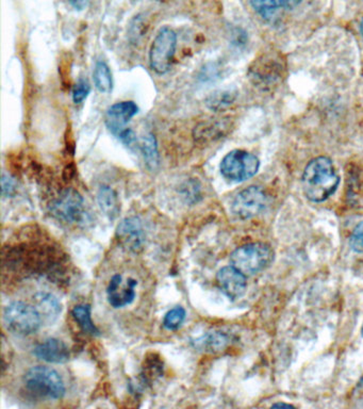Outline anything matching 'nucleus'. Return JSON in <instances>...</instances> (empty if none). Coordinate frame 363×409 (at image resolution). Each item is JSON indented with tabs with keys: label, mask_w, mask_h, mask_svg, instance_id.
Listing matches in <instances>:
<instances>
[{
	"label": "nucleus",
	"mask_w": 363,
	"mask_h": 409,
	"mask_svg": "<svg viewBox=\"0 0 363 409\" xmlns=\"http://www.w3.org/2000/svg\"><path fill=\"white\" fill-rule=\"evenodd\" d=\"M273 407L274 408H278V407H291V408H293V405L285 404V403H276V404L273 405Z\"/></svg>",
	"instance_id": "31"
},
{
	"label": "nucleus",
	"mask_w": 363,
	"mask_h": 409,
	"mask_svg": "<svg viewBox=\"0 0 363 409\" xmlns=\"http://www.w3.org/2000/svg\"><path fill=\"white\" fill-rule=\"evenodd\" d=\"M359 387H360L361 389H363V379H361L360 383H359Z\"/></svg>",
	"instance_id": "33"
},
{
	"label": "nucleus",
	"mask_w": 363,
	"mask_h": 409,
	"mask_svg": "<svg viewBox=\"0 0 363 409\" xmlns=\"http://www.w3.org/2000/svg\"><path fill=\"white\" fill-rule=\"evenodd\" d=\"M302 191L308 200L322 202L333 195L340 183V177L333 161L327 157L311 160L302 174Z\"/></svg>",
	"instance_id": "1"
},
{
	"label": "nucleus",
	"mask_w": 363,
	"mask_h": 409,
	"mask_svg": "<svg viewBox=\"0 0 363 409\" xmlns=\"http://www.w3.org/2000/svg\"><path fill=\"white\" fill-rule=\"evenodd\" d=\"M361 334H362V336H363V324H362V329H361Z\"/></svg>",
	"instance_id": "34"
},
{
	"label": "nucleus",
	"mask_w": 363,
	"mask_h": 409,
	"mask_svg": "<svg viewBox=\"0 0 363 409\" xmlns=\"http://www.w3.org/2000/svg\"><path fill=\"white\" fill-rule=\"evenodd\" d=\"M90 0H70V5L77 11H82L85 9Z\"/></svg>",
	"instance_id": "29"
},
{
	"label": "nucleus",
	"mask_w": 363,
	"mask_h": 409,
	"mask_svg": "<svg viewBox=\"0 0 363 409\" xmlns=\"http://www.w3.org/2000/svg\"><path fill=\"white\" fill-rule=\"evenodd\" d=\"M185 316H187V312H185V308L180 306L175 307L164 317V329H168V331H177L185 322Z\"/></svg>",
	"instance_id": "24"
},
{
	"label": "nucleus",
	"mask_w": 363,
	"mask_h": 409,
	"mask_svg": "<svg viewBox=\"0 0 363 409\" xmlns=\"http://www.w3.org/2000/svg\"><path fill=\"white\" fill-rule=\"evenodd\" d=\"M259 166L260 161L256 156L245 150L235 149L223 158L220 170L227 181L242 183L254 177L258 173Z\"/></svg>",
	"instance_id": "5"
},
{
	"label": "nucleus",
	"mask_w": 363,
	"mask_h": 409,
	"mask_svg": "<svg viewBox=\"0 0 363 409\" xmlns=\"http://www.w3.org/2000/svg\"><path fill=\"white\" fill-rule=\"evenodd\" d=\"M90 92H91L90 83L87 80L80 79L73 89V100H74L75 104L78 105V104L85 102L89 96Z\"/></svg>",
	"instance_id": "26"
},
{
	"label": "nucleus",
	"mask_w": 363,
	"mask_h": 409,
	"mask_svg": "<svg viewBox=\"0 0 363 409\" xmlns=\"http://www.w3.org/2000/svg\"><path fill=\"white\" fill-rule=\"evenodd\" d=\"M24 384L29 392L39 398L59 400L66 394L61 375L49 367H33L25 374Z\"/></svg>",
	"instance_id": "2"
},
{
	"label": "nucleus",
	"mask_w": 363,
	"mask_h": 409,
	"mask_svg": "<svg viewBox=\"0 0 363 409\" xmlns=\"http://www.w3.org/2000/svg\"><path fill=\"white\" fill-rule=\"evenodd\" d=\"M350 245L355 252H363V221L355 227L350 236Z\"/></svg>",
	"instance_id": "27"
},
{
	"label": "nucleus",
	"mask_w": 363,
	"mask_h": 409,
	"mask_svg": "<svg viewBox=\"0 0 363 409\" xmlns=\"http://www.w3.org/2000/svg\"><path fill=\"white\" fill-rule=\"evenodd\" d=\"M177 35L173 29L164 27L154 37L149 51L150 68L159 75L166 74L171 70L175 51Z\"/></svg>",
	"instance_id": "6"
},
{
	"label": "nucleus",
	"mask_w": 363,
	"mask_h": 409,
	"mask_svg": "<svg viewBox=\"0 0 363 409\" xmlns=\"http://www.w3.org/2000/svg\"><path fill=\"white\" fill-rule=\"evenodd\" d=\"M238 94L235 90H220L214 92L209 97L207 98V107L212 111H223L229 106L233 105L237 98Z\"/></svg>",
	"instance_id": "18"
},
{
	"label": "nucleus",
	"mask_w": 363,
	"mask_h": 409,
	"mask_svg": "<svg viewBox=\"0 0 363 409\" xmlns=\"http://www.w3.org/2000/svg\"><path fill=\"white\" fill-rule=\"evenodd\" d=\"M50 212L66 224H79L85 219V204L82 196L74 189H66L50 204Z\"/></svg>",
	"instance_id": "7"
},
{
	"label": "nucleus",
	"mask_w": 363,
	"mask_h": 409,
	"mask_svg": "<svg viewBox=\"0 0 363 409\" xmlns=\"http://www.w3.org/2000/svg\"><path fill=\"white\" fill-rule=\"evenodd\" d=\"M226 121H207L200 123L194 129L193 137L197 144H208L223 138L228 130Z\"/></svg>",
	"instance_id": "16"
},
{
	"label": "nucleus",
	"mask_w": 363,
	"mask_h": 409,
	"mask_svg": "<svg viewBox=\"0 0 363 409\" xmlns=\"http://www.w3.org/2000/svg\"><path fill=\"white\" fill-rule=\"evenodd\" d=\"M268 204V196L262 188L252 185L237 194L231 206L233 214L242 220L258 216Z\"/></svg>",
	"instance_id": "8"
},
{
	"label": "nucleus",
	"mask_w": 363,
	"mask_h": 409,
	"mask_svg": "<svg viewBox=\"0 0 363 409\" xmlns=\"http://www.w3.org/2000/svg\"><path fill=\"white\" fill-rule=\"evenodd\" d=\"M94 85L102 94H109L113 87V78L109 66L104 61L96 63L93 73Z\"/></svg>",
	"instance_id": "19"
},
{
	"label": "nucleus",
	"mask_w": 363,
	"mask_h": 409,
	"mask_svg": "<svg viewBox=\"0 0 363 409\" xmlns=\"http://www.w3.org/2000/svg\"><path fill=\"white\" fill-rule=\"evenodd\" d=\"M360 31H361V35H362V37H363V20H362V22H361Z\"/></svg>",
	"instance_id": "32"
},
{
	"label": "nucleus",
	"mask_w": 363,
	"mask_h": 409,
	"mask_svg": "<svg viewBox=\"0 0 363 409\" xmlns=\"http://www.w3.org/2000/svg\"><path fill=\"white\" fill-rule=\"evenodd\" d=\"M1 185H3V195L11 196L16 192V183L14 178H12L10 175L3 174V179H1Z\"/></svg>",
	"instance_id": "28"
},
{
	"label": "nucleus",
	"mask_w": 363,
	"mask_h": 409,
	"mask_svg": "<svg viewBox=\"0 0 363 409\" xmlns=\"http://www.w3.org/2000/svg\"><path fill=\"white\" fill-rule=\"evenodd\" d=\"M162 370H164V367H162V362H160L157 358H150L146 362L145 366L143 368V372H142L141 383L145 385V383H149V381H154L156 377H160L162 374Z\"/></svg>",
	"instance_id": "25"
},
{
	"label": "nucleus",
	"mask_w": 363,
	"mask_h": 409,
	"mask_svg": "<svg viewBox=\"0 0 363 409\" xmlns=\"http://www.w3.org/2000/svg\"><path fill=\"white\" fill-rule=\"evenodd\" d=\"M272 248L264 243H250L231 254V264L244 275H254L268 268L273 260Z\"/></svg>",
	"instance_id": "3"
},
{
	"label": "nucleus",
	"mask_w": 363,
	"mask_h": 409,
	"mask_svg": "<svg viewBox=\"0 0 363 409\" xmlns=\"http://www.w3.org/2000/svg\"><path fill=\"white\" fill-rule=\"evenodd\" d=\"M139 112V108L133 102H122L114 104L107 111V125L110 130L118 135L126 128V124Z\"/></svg>",
	"instance_id": "15"
},
{
	"label": "nucleus",
	"mask_w": 363,
	"mask_h": 409,
	"mask_svg": "<svg viewBox=\"0 0 363 409\" xmlns=\"http://www.w3.org/2000/svg\"><path fill=\"white\" fill-rule=\"evenodd\" d=\"M116 237L123 248L130 252H139L146 241L143 222L137 216L125 219L118 224Z\"/></svg>",
	"instance_id": "10"
},
{
	"label": "nucleus",
	"mask_w": 363,
	"mask_h": 409,
	"mask_svg": "<svg viewBox=\"0 0 363 409\" xmlns=\"http://www.w3.org/2000/svg\"><path fill=\"white\" fill-rule=\"evenodd\" d=\"M194 346L199 350L214 352L222 350L228 343V337L222 333H209L194 340Z\"/></svg>",
	"instance_id": "21"
},
{
	"label": "nucleus",
	"mask_w": 363,
	"mask_h": 409,
	"mask_svg": "<svg viewBox=\"0 0 363 409\" xmlns=\"http://www.w3.org/2000/svg\"><path fill=\"white\" fill-rule=\"evenodd\" d=\"M302 0H283V8L285 9H293V8L297 7Z\"/></svg>",
	"instance_id": "30"
},
{
	"label": "nucleus",
	"mask_w": 363,
	"mask_h": 409,
	"mask_svg": "<svg viewBox=\"0 0 363 409\" xmlns=\"http://www.w3.org/2000/svg\"><path fill=\"white\" fill-rule=\"evenodd\" d=\"M219 287L225 295L231 300H237L245 293L247 283L246 275L240 272L235 267H224L219 271L216 275Z\"/></svg>",
	"instance_id": "12"
},
{
	"label": "nucleus",
	"mask_w": 363,
	"mask_h": 409,
	"mask_svg": "<svg viewBox=\"0 0 363 409\" xmlns=\"http://www.w3.org/2000/svg\"><path fill=\"white\" fill-rule=\"evenodd\" d=\"M283 64L278 58L269 56L257 60L250 68V78L257 87L270 89L283 78Z\"/></svg>",
	"instance_id": "9"
},
{
	"label": "nucleus",
	"mask_w": 363,
	"mask_h": 409,
	"mask_svg": "<svg viewBox=\"0 0 363 409\" xmlns=\"http://www.w3.org/2000/svg\"><path fill=\"white\" fill-rule=\"evenodd\" d=\"M33 353L39 360L48 364H66L70 360V357L68 346L63 341L56 338L44 340L35 346Z\"/></svg>",
	"instance_id": "13"
},
{
	"label": "nucleus",
	"mask_w": 363,
	"mask_h": 409,
	"mask_svg": "<svg viewBox=\"0 0 363 409\" xmlns=\"http://www.w3.org/2000/svg\"><path fill=\"white\" fill-rule=\"evenodd\" d=\"M72 315L85 333L92 336L99 335V331L92 321L91 307L89 305H78L73 310Z\"/></svg>",
	"instance_id": "22"
},
{
	"label": "nucleus",
	"mask_w": 363,
	"mask_h": 409,
	"mask_svg": "<svg viewBox=\"0 0 363 409\" xmlns=\"http://www.w3.org/2000/svg\"><path fill=\"white\" fill-rule=\"evenodd\" d=\"M252 5L259 16L269 20L277 10L283 8V0H252Z\"/></svg>",
	"instance_id": "23"
},
{
	"label": "nucleus",
	"mask_w": 363,
	"mask_h": 409,
	"mask_svg": "<svg viewBox=\"0 0 363 409\" xmlns=\"http://www.w3.org/2000/svg\"><path fill=\"white\" fill-rule=\"evenodd\" d=\"M100 209L109 219H116L120 214L121 204L118 193L108 185H102L97 193Z\"/></svg>",
	"instance_id": "17"
},
{
	"label": "nucleus",
	"mask_w": 363,
	"mask_h": 409,
	"mask_svg": "<svg viewBox=\"0 0 363 409\" xmlns=\"http://www.w3.org/2000/svg\"><path fill=\"white\" fill-rule=\"evenodd\" d=\"M33 306L41 318L42 324H53L58 320L62 312L60 300L54 294L48 292H37L35 294Z\"/></svg>",
	"instance_id": "14"
},
{
	"label": "nucleus",
	"mask_w": 363,
	"mask_h": 409,
	"mask_svg": "<svg viewBox=\"0 0 363 409\" xmlns=\"http://www.w3.org/2000/svg\"><path fill=\"white\" fill-rule=\"evenodd\" d=\"M4 320L8 329L20 336H29L37 333L42 321L32 305L16 300L10 303L4 312Z\"/></svg>",
	"instance_id": "4"
},
{
	"label": "nucleus",
	"mask_w": 363,
	"mask_h": 409,
	"mask_svg": "<svg viewBox=\"0 0 363 409\" xmlns=\"http://www.w3.org/2000/svg\"><path fill=\"white\" fill-rule=\"evenodd\" d=\"M137 281L133 279L124 281L122 275H114L107 289L108 300L113 308H123L131 304L135 298Z\"/></svg>",
	"instance_id": "11"
},
{
	"label": "nucleus",
	"mask_w": 363,
	"mask_h": 409,
	"mask_svg": "<svg viewBox=\"0 0 363 409\" xmlns=\"http://www.w3.org/2000/svg\"><path fill=\"white\" fill-rule=\"evenodd\" d=\"M141 148L146 166L150 171L157 170L160 161L159 152H158L157 141L152 133H148L146 137H144Z\"/></svg>",
	"instance_id": "20"
}]
</instances>
